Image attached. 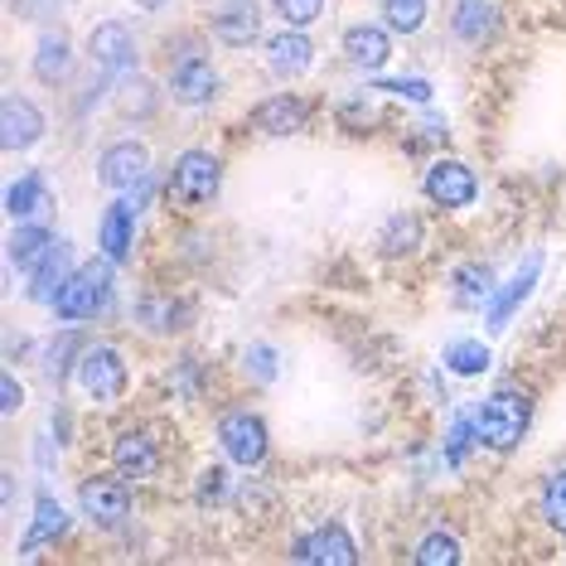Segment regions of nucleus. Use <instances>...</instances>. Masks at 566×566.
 <instances>
[{"label": "nucleus", "instance_id": "obj_1", "mask_svg": "<svg viewBox=\"0 0 566 566\" xmlns=\"http://www.w3.org/2000/svg\"><path fill=\"white\" fill-rule=\"evenodd\" d=\"M474 417H480V446L489 455H509V450L523 446L527 427H533V397L518 388H499L484 402H474Z\"/></svg>", "mask_w": 566, "mask_h": 566}, {"label": "nucleus", "instance_id": "obj_2", "mask_svg": "<svg viewBox=\"0 0 566 566\" xmlns=\"http://www.w3.org/2000/svg\"><path fill=\"white\" fill-rule=\"evenodd\" d=\"M112 295H117V262H112V256H93V262H83L69 286L59 291L54 315L63 325H87V319H97L107 311Z\"/></svg>", "mask_w": 566, "mask_h": 566}, {"label": "nucleus", "instance_id": "obj_3", "mask_svg": "<svg viewBox=\"0 0 566 566\" xmlns=\"http://www.w3.org/2000/svg\"><path fill=\"white\" fill-rule=\"evenodd\" d=\"M213 441L223 450V460L233 470H256L272 455V431H266V417H256L252 407H223L213 421Z\"/></svg>", "mask_w": 566, "mask_h": 566}, {"label": "nucleus", "instance_id": "obj_4", "mask_svg": "<svg viewBox=\"0 0 566 566\" xmlns=\"http://www.w3.org/2000/svg\"><path fill=\"white\" fill-rule=\"evenodd\" d=\"M218 189H223V160H218L213 150H203V146L179 150L170 175H165V195H170V203L179 213L203 209L209 199H218Z\"/></svg>", "mask_w": 566, "mask_h": 566}, {"label": "nucleus", "instance_id": "obj_5", "mask_svg": "<svg viewBox=\"0 0 566 566\" xmlns=\"http://www.w3.org/2000/svg\"><path fill=\"white\" fill-rule=\"evenodd\" d=\"M73 378L93 402H122L126 388H132V364H126L117 344H93V349H83Z\"/></svg>", "mask_w": 566, "mask_h": 566}, {"label": "nucleus", "instance_id": "obj_6", "mask_svg": "<svg viewBox=\"0 0 566 566\" xmlns=\"http://www.w3.org/2000/svg\"><path fill=\"white\" fill-rule=\"evenodd\" d=\"M78 504L87 513V523L102 527V533H117V527L132 518V480L126 474H87V480L78 484Z\"/></svg>", "mask_w": 566, "mask_h": 566}, {"label": "nucleus", "instance_id": "obj_7", "mask_svg": "<svg viewBox=\"0 0 566 566\" xmlns=\"http://www.w3.org/2000/svg\"><path fill=\"white\" fill-rule=\"evenodd\" d=\"M170 93H175L179 107H213L218 93H223V78H218L213 63L189 44L170 59Z\"/></svg>", "mask_w": 566, "mask_h": 566}, {"label": "nucleus", "instance_id": "obj_8", "mask_svg": "<svg viewBox=\"0 0 566 566\" xmlns=\"http://www.w3.org/2000/svg\"><path fill=\"white\" fill-rule=\"evenodd\" d=\"M421 195L446 213L474 209V199H480V175H474L465 160H431L427 175H421Z\"/></svg>", "mask_w": 566, "mask_h": 566}, {"label": "nucleus", "instance_id": "obj_9", "mask_svg": "<svg viewBox=\"0 0 566 566\" xmlns=\"http://www.w3.org/2000/svg\"><path fill=\"white\" fill-rule=\"evenodd\" d=\"M537 281H543V252H527L518 262V272H513L504 286H494V295H489L484 305V329L489 334H504L513 325V315L527 305V295L537 291Z\"/></svg>", "mask_w": 566, "mask_h": 566}, {"label": "nucleus", "instance_id": "obj_10", "mask_svg": "<svg viewBox=\"0 0 566 566\" xmlns=\"http://www.w3.org/2000/svg\"><path fill=\"white\" fill-rule=\"evenodd\" d=\"M87 59H93L107 78H112V73L132 78L136 63H140V44H136L132 24H126V20H97L93 30H87Z\"/></svg>", "mask_w": 566, "mask_h": 566}, {"label": "nucleus", "instance_id": "obj_11", "mask_svg": "<svg viewBox=\"0 0 566 566\" xmlns=\"http://www.w3.org/2000/svg\"><path fill=\"white\" fill-rule=\"evenodd\" d=\"M165 465V450H160V436L150 427H126L112 436V470L126 474V480H156Z\"/></svg>", "mask_w": 566, "mask_h": 566}, {"label": "nucleus", "instance_id": "obj_12", "mask_svg": "<svg viewBox=\"0 0 566 566\" xmlns=\"http://www.w3.org/2000/svg\"><path fill=\"white\" fill-rule=\"evenodd\" d=\"M156 165H150V146L146 140H112L97 156V185L112 189V195H126L136 179H146Z\"/></svg>", "mask_w": 566, "mask_h": 566}, {"label": "nucleus", "instance_id": "obj_13", "mask_svg": "<svg viewBox=\"0 0 566 566\" xmlns=\"http://www.w3.org/2000/svg\"><path fill=\"white\" fill-rule=\"evenodd\" d=\"M291 562H315V566H349L358 562L349 523H319L291 543Z\"/></svg>", "mask_w": 566, "mask_h": 566}, {"label": "nucleus", "instance_id": "obj_14", "mask_svg": "<svg viewBox=\"0 0 566 566\" xmlns=\"http://www.w3.org/2000/svg\"><path fill=\"white\" fill-rule=\"evenodd\" d=\"M78 266H83V262H78V248H73L69 238H54V242H49V252L30 266V272H24V276H30V301L54 305V301H59V291L69 286Z\"/></svg>", "mask_w": 566, "mask_h": 566}, {"label": "nucleus", "instance_id": "obj_15", "mask_svg": "<svg viewBox=\"0 0 566 566\" xmlns=\"http://www.w3.org/2000/svg\"><path fill=\"white\" fill-rule=\"evenodd\" d=\"M209 34L223 49H252L262 40V6L256 0H218L209 15Z\"/></svg>", "mask_w": 566, "mask_h": 566}, {"label": "nucleus", "instance_id": "obj_16", "mask_svg": "<svg viewBox=\"0 0 566 566\" xmlns=\"http://www.w3.org/2000/svg\"><path fill=\"white\" fill-rule=\"evenodd\" d=\"M44 132H49V117H44L40 102L10 93L6 107H0V146L6 150H34L44 140Z\"/></svg>", "mask_w": 566, "mask_h": 566}, {"label": "nucleus", "instance_id": "obj_17", "mask_svg": "<svg viewBox=\"0 0 566 566\" xmlns=\"http://www.w3.org/2000/svg\"><path fill=\"white\" fill-rule=\"evenodd\" d=\"M499 30H504L499 0H450V40L455 44H489Z\"/></svg>", "mask_w": 566, "mask_h": 566}, {"label": "nucleus", "instance_id": "obj_18", "mask_svg": "<svg viewBox=\"0 0 566 566\" xmlns=\"http://www.w3.org/2000/svg\"><path fill=\"white\" fill-rule=\"evenodd\" d=\"M262 54H266V73H276V78H301V73L315 69V40L305 30H295V24L266 34Z\"/></svg>", "mask_w": 566, "mask_h": 566}, {"label": "nucleus", "instance_id": "obj_19", "mask_svg": "<svg viewBox=\"0 0 566 566\" xmlns=\"http://www.w3.org/2000/svg\"><path fill=\"white\" fill-rule=\"evenodd\" d=\"M339 49L358 73H378V69H388V59H392V30H382V24H373V20H358L339 34Z\"/></svg>", "mask_w": 566, "mask_h": 566}, {"label": "nucleus", "instance_id": "obj_20", "mask_svg": "<svg viewBox=\"0 0 566 566\" xmlns=\"http://www.w3.org/2000/svg\"><path fill=\"white\" fill-rule=\"evenodd\" d=\"M6 213H10V223H49V218H54L44 170H24L15 185L6 189Z\"/></svg>", "mask_w": 566, "mask_h": 566}, {"label": "nucleus", "instance_id": "obj_21", "mask_svg": "<svg viewBox=\"0 0 566 566\" xmlns=\"http://www.w3.org/2000/svg\"><path fill=\"white\" fill-rule=\"evenodd\" d=\"M252 126L256 132H266V136H295V132L311 126V102L295 97V93H272V97L256 102Z\"/></svg>", "mask_w": 566, "mask_h": 566}, {"label": "nucleus", "instance_id": "obj_22", "mask_svg": "<svg viewBox=\"0 0 566 566\" xmlns=\"http://www.w3.org/2000/svg\"><path fill=\"white\" fill-rule=\"evenodd\" d=\"M30 73L40 78L44 87H63L73 78V44L63 30H44L34 40V59H30Z\"/></svg>", "mask_w": 566, "mask_h": 566}, {"label": "nucleus", "instance_id": "obj_23", "mask_svg": "<svg viewBox=\"0 0 566 566\" xmlns=\"http://www.w3.org/2000/svg\"><path fill=\"white\" fill-rule=\"evenodd\" d=\"M69 533H73L69 509H63L54 494H40V499H34L30 527H24V552H40V547H49V543H63Z\"/></svg>", "mask_w": 566, "mask_h": 566}, {"label": "nucleus", "instance_id": "obj_24", "mask_svg": "<svg viewBox=\"0 0 566 566\" xmlns=\"http://www.w3.org/2000/svg\"><path fill=\"white\" fill-rule=\"evenodd\" d=\"M132 238H136V213L126 209L122 199H112L97 218V252L122 266L126 256H132Z\"/></svg>", "mask_w": 566, "mask_h": 566}, {"label": "nucleus", "instance_id": "obj_25", "mask_svg": "<svg viewBox=\"0 0 566 566\" xmlns=\"http://www.w3.org/2000/svg\"><path fill=\"white\" fill-rule=\"evenodd\" d=\"M59 233L49 223H15L10 228V238H6V262H10V272H30L34 262L49 252V242H54Z\"/></svg>", "mask_w": 566, "mask_h": 566}, {"label": "nucleus", "instance_id": "obj_26", "mask_svg": "<svg viewBox=\"0 0 566 566\" xmlns=\"http://www.w3.org/2000/svg\"><path fill=\"white\" fill-rule=\"evenodd\" d=\"M489 364H494V354H489L484 339H470V334H460V339H450L441 349V368L450 378H484Z\"/></svg>", "mask_w": 566, "mask_h": 566}, {"label": "nucleus", "instance_id": "obj_27", "mask_svg": "<svg viewBox=\"0 0 566 566\" xmlns=\"http://www.w3.org/2000/svg\"><path fill=\"white\" fill-rule=\"evenodd\" d=\"M195 315L185 301H175V295H140L136 301V325L140 329H156V334H175V329H185V319Z\"/></svg>", "mask_w": 566, "mask_h": 566}, {"label": "nucleus", "instance_id": "obj_28", "mask_svg": "<svg viewBox=\"0 0 566 566\" xmlns=\"http://www.w3.org/2000/svg\"><path fill=\"white\" fill-rule=\"evenodd\" d=\"M450 291H455L460 311H484L489 295H494V272L484 262H460L455 276H450Z\"/></svg>", "mask_w": 566, "mask_h": 566}, {"label": "nucleus", "instance_id": "obj_29", "mask_svg": "<svg viewBox=\"0 0 566 566\" xmlns=\"http://www.w3.org/2000/svg\"><path fill=\"white\" fill-rule=\"evenodd\" d=\"M474 446H480V417H474V407H460L455 417H450L446 427V441H441V455L450 470H460L465 460L474 455Z\"/></svg>", "mask_w": 566, "mask_h": 566}, {"label": "nucleus", "instance_id": "obj_30", "mask_svg": "<svg viewBox=\"0 0 566 566\" xmlns=\"http://www.w3.org/2000/svg\"><path fill=\"white\" fill-rule=\"evenodd\" d=\"M44 373H49V382H69L73 378V368H78V358H83V334H78V325L73 329H63V334H54V339L44 344Z\"/></svg>", "mask_w": 566, "mask_h": 566}, {"label": "nucleus", "instance_id": "obj_31", "mask_svg": "<svg viewBox=\"0 0 566 566\" xmlns=\"http://www.w3.org/2000/svg\"><path fill=\"white\" fill-rule=\"evenodd\" d=\"M421 242H427V223H421L417 213H397V218H388V223H382V233H378L382 256H397V262L417 252Z\"/></svg>", "mask_w": 566, "mask_h": 566}, {"label": "nucleus", "instance_id": "obj_32", "mask_svg": "<svg viewBox=\"0 0 566 566\" xmlns=\"http://www.w3.org/2000/svg\"><path fill=\"white\" fill-rule=\"evenodd\" d=\"M460 557H465V547H460V537L450 527H427L417 537V547H411V562L421 566H455Z\"/></svg>", "mask_w": 566, "mask_h": 566}, {"label": "nucleus", "instance_id": "obj_33", "mask_svg": "<svg viewBox=\"0 0 566 566\" xmlns=\"http://www.w3.org/2000/svg\"><path fill=\"white\" fill-rule=\"evenodd\" d=\"M378 15L392 34H421L431 15V0H378Z\"/></svg>", "mask_w": 566, "mask_h": 566}, {"label": "nucleus", "instance_id": "obj_34", "mask_svg": "<svg viewBox=\"0 0 566 566\" xmlns=\"http://www.w3.org/2000/svg\"><path fill=\"white\" fill-rule=\"evenodd\" d=\"M281 373V349L266 339H252L248 349H242V378L256 382V388H266V382H276Z\"/></svg>", "mask_w": 566, "mask_h": 566}, {"label": "nucleus", "instance_id": "obj_35", "mask_svg": "<svg viewBox=\"0 0 566 566\" xmlns=\"http://www.w3.org/2000/svg\"><path fill=\"white\" fill-rule=\"evenodd\" d=\"M373 93L402 97V102H411V107H431L436 102V87H431V78H421V73H407V78H373Z\"/></svg>", "mask_w": 566, "mask_h": 566}, {"label": "nucleus", "instance_id": "obj_36", "mask_svg": "<svg viewBox=\"0 0 566 566\" xmlns=\"http://www.w3.org/2000/svg\"><path fill=\"white\" fill-rule=\"evenodd\" d=\"M156 83L146 78V73H132V78H126V87L117 93V102H122V117L126 122H140V117H150V112H156Z\"/></svg>", "mask_w": 566, "mask_h": 566}, {"label": "nucleus", "instance_id": "obj_37", "mask_svg": "<svg viewBox=\"0 0 566 566\" xmlns=\"http://www.w3.org/2000/svg\"><path fill=\"white\" fill-rule=\"evenodd\" d=\"M334 122L354 136H373L382 126V107H373V102H364V97H344L339 107H334Z\"/></svg>", "mask_w": 566, "mask_h": 566}, {"label": "nucleus", "instance_id": "obj_38", "mask_svg": "<svg viewBox=\"0 0 566 566\" xmlns=\"http://www.w3.org/2000/svg\"><path fill=\"white\" fill-rule=\"evenodd\" d=\"M195 499H199V509H223L228 499H233V474H228V460H223V465L199 470V480H195Z\"/></svg>", "mask_w": 566, "mask_h": 566}, {"label": "nucleus", "instance_id": "obj_39", "mask_svg": "<svg viewBox=\"0 0 566 566\" xmlns=\"http://www.w3.org/2000/svg\"><path fill=\"white\" fill-rule=\"evenodd\" d=\"M203 368L199 358H175V368H170V392L179 397V402H199L203 388H209V378H203Z\"/></svg>", "mask_w": 566, "mask_h": 566}, {"label": "nucleus", "instance_id": "obj_40", "mask_svg": "<svg viewBox=\"0 0 566 566\" xmlns=\"http://www.w3.org/2000/svg\"><path fill=\"white\" fill-rule=\"evenodd\" d=\"M543 518L557 537H566V465L543 480Z\"/></svg>", "mask_w": 566, "mask_h": 566}, {"label": "nucleus", "instance_id": "obj_41", "mask_svg": "<svg viewBox=\"0 0 566 566\" xmlns=\"http://www.w3.org/2000/svg\"><path fill=\"white\" fill-rule=\"evenodd\" d=\"M160 189H165V179H160L156 170H150L146 179H136V185H132V189H126V195H117V199H122V203H126V209H132V213L140 218V213H150V209H156Z\"/></svg>", "mask_w": 566, "mask_h": 566}, {"label": "nucleus", "instance_id": "obj_42", "mask_svg": "<svg viewBox=\"0 0 566 566\" xmlns=\"http://www.w3.org/2000/svg\"><path fill=\"white\" fill-rule=\"evenodd\" d=\"M276 15L295 24V30H305V24H315L319 15H325V0H272Z\"/></svg>", "mask_w": 566, "mask_h": 566}, {"label": "nucleus", "instance_id": "obj_43", "mask_svg": "<svg viewBox=\"0 0 566 566\" xmlns=\"http://www.w3.org/2000/svg\"><path fill=\"white\" fill-rule=\"evenodd\" d=\"M20 402H24L20 378H15V373H0V417H15Z\"/></svg>", "mask_w": 566, "mask_h": 566}, {"label": "nucleus", "instance_id": "obj_44", "mask_svg": "<svg viewBox=\"0 0 566 566\" xmlns=\"http://www.w3.org/2000/svg\"><path fill=\"white\" fill-rule=\"evenodd\" d=\"M54 441L59 446H73V421H69V407L54 411Z\"/></svg>", "mask_w": 566, "mask_h": 566}, {"label": "nucleus", "instance_id": "obj_45", "mask_svg": "<svg viewBox=\"0 0 566 566\" xmlns=\"http://www.w3.org/2000/svg\"><path fill=\"white\" fill-rule=\"evenodd\" d=\"M132 6H136V10H146V15H160V10L170 6V0H132Z\"/></svg>", "mask_w": 566, "mask_h": 566}]
</instances>
